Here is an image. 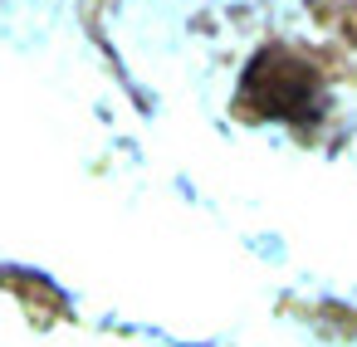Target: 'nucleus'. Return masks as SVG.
<instances>
[{"label": "nucleus", "instance_id": "nucleus-1", "mask_svg": "<svg viewBox=\"0 0 357 347\" xmlns=\"http://www.w3.org/2000/svg\"><path fill=\"white\" fill-rule=\"evenodd\" d=\"M245 103L264 118H284V123H308L318 113V79L308 64H298L284 49H269L250 64L245 74Z\"/></svg>", "mask_w": 357, "mask_h": 347}]
</instances>
